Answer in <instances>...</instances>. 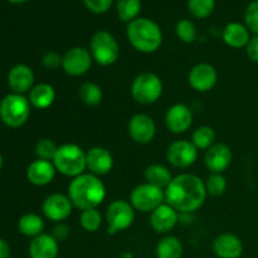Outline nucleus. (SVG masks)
<instances>
[{"label": "nucleus", "mask_w": 258, "mask_h": 258, "mask_svg": "<svg viewBox=\"0 0 258 258\" xmlns=\"http://www.w3.org/2000/svg\"><path fill=\"white\" fill-rule=\"evenodd\" d=\"M222 39L228 47L234 49L246 48L251 39V32L244 24L238 22H231L222 30Z\"/></svg>", "instance_id": "23"}, {"label": "nucleus", "mask_w": 258, "mask_h": 258, "mask_svg": "<svg viewBox=\"0 0 258 258\" xmlns=\"http://www.w3.org/2000/svg\"><path fill=\"white\" fill-rule=\"evenodd\" d=\"M218 82V72L209 63H198L188 75V83L194 91L201 93L209 92Z\"/></svg>", "instance_id": "14"}, {"label": "nucleus", "mask_w": 258, "mask_h": 258, "mask_svg": "<svg viewBox=\"0 0 258 258\" xmlns=\"http://www.w3.org/2000/svg\"><path fill=\"white\" fill-rule=\"evenodd\" d=\"M45 223L40 216L35 213H27L22 216L18 221V231L25 237L34 238L39 234L44 233Z\"/></svg>", "instance_id": "27"}, {"label": "nucleus", "mask_w": 258, "mask_h": 258, "mask_svg": "<svg viewBox=\"0 0 258 258\" xmlns=\"http://www.w3.org/2000/svg\"><path fill=\"white\" fill-rule=\"evenodd\" d=\"M50 234H52V236L54 237L58 242H63V241H66L68 237H70L71 228L67 226V224H64L63 222H60V223L55 224L54 228H53L52 233Z\"/></svg>", "instance_id": "39"}, {"label": "nucleus", "mask_w": 258, "mask_h": 258, "mask_svg": "<svg viewBox=\"0 0 258 258\" xmlns=\"http://www.w3.org/2000/svg\"><path fill=\"white\" fill-rule=\"evenodd\" d=\"M135 212L130 202L125 199H115L111 202L105 213L107 233L115 236L130 228L135 221Z\"/></svg>", "instance_id": "8"}, {"label": "nucleus", "mask_w": 258, "mask_h": 258, "mask_svg": "<svg viewBox=\"0 0 258 258\" xmlns=\"http://www.w3.org/2000/svg\"><path fill=\"white\" fill-rule=\"evenodd\" d=\"M55 90L49 83H38L29 91L28 100L30 106L37 110H45L49 108L55 101Z\"/></svg>", "instance_id": "24"}, {"label": "nucleus", "mask_w": 258, "mask_h": 258, "mask_svg": "<svg viewBox=\"0 0 258 258\" xmlns=\"http://www.w3.org/2000/svg\"><path fill=\"white\" fill-rule=\"evenodd\" d=\"M216 9V0H188V10L194 18L207 19Z\"/></svg>", "instance_id": "32"}, {"label": "nucleus", "mask_w": 258, "mask_h": 258, "mask_svg": "<svg viewBox=\"0 0 258 258\" xmlns=\"http://www.w3.org/2000/svg\"><path fill=\"white\" fill-rule=\"evenodd\" d=\"M9 2L10 4H15V5H19V4H24V3L29 2V0H7Z\"/></svg>", "instance_id": "42"}, {"label": "nucleus", "mask_w": 258, "mask_h": 258, "mask_svg": "<svg viewBox=\"0 0 258 258\" xmlns=\"http://www.w3.org/2000/svg\"><path fill=\"white\" fill-rule=\"evenodd\" d=\"M150 226L156 233L168 234L180 222V213L168 203H163L150 213Z\"/></svg>", "instance_id": "16"}, {"label": "nucleus", "mask_w": 258, "mask_h": 258, "mask_svg": "<svg viewBox=\"0 0 258 258\" xmlns=\"http://www.w3.org/2000/svg\"><path fill=\"white\" fill-rule=\"evenodd\" d=\"M165 203L180 214L194 213L206 202V184L196 174L183 173L174 176L165 190Z\"/></svg>", "instance_id": "1"}, {"label": "nucleus", "mask_w": 258, "mask_h": 258, "mask_svg": "<svg viewBox=\"0 0 258 258\" xmlns=\"http://www.w3.org/2000/svg\"><path fill=\"white\" fill-rule=\"evenodd\" d=\"M30 108L28 97L12 92L0 101V120L8 127L19 128L29 120Z\"/></svg>", "instance_id": "5"}, {"label": "nucleus", "mask_w": 258, "mask_h": 258, "mask_svg": "<svg viewBox=\"0 0 258 258\" xmlns=\"http://www.w3.org/2000/svg\"><path fill=\"white\" fill-rule=\"evenodd\" d=\"M175 34L181 42L186 43V44L194 43L197 40V37H198L196 24L189 19H180L176 23Z\"/></svg>", "instance_id": "34"}, {"label": "nucleus", "mask_w": 258, "mask_h": 258, "mask_svg": "<svg viewBox=\"0 0 258 258\" xmlns=\"http://www.w3.org/2000/svg\"><path fill=\"white\" fill-rule=\"evenodd\" d=\"M144 178H145V183L158 186L163 190H165L166 186L173 180L171 171L169 170L168 166L163 165V164H151V165H149L145 169Z\"/></svg>", "instance_id": "25"}, {"label": "nucleus", "mask_w": 258, "mask_h": 258, "mask_svg": "<svg viewBox=\"0 0 258 258\" xmlns=\"http://www.w3.org/2000/svg\"><path fill=\"white\" fill-rule=\"evenodd\" d=\"M67 196L73 207L80 211L97 208L106 198V186L100 176L83 173L68 184Z\"/></svg>", "instance_id": "2"}, {"label": "nucleus", "mask_w": 258, "mask_h": 258, "mask_svg": "<svg viewBox=\"0 0 258 258\" xmlns=\"http://www.w3.org/2000/svg\"><path fill=\"white\" fill-rule=\"evenodd\" d=\"M244 25L253 35H258V0H253L247 5L244 10Z\"/></svg>", "instance_id": "36"}, {"label": "nucleus", "mask_w": 258, "mask_h": 258, "mask_svg": "<svg viewBox=\"0 0 258 258\" xmlns=\"http://www.w3.org/2000/svg\"><path fill=\"white\" fill-rule=\"evenodd\" d=\"M233 159L231 148L223 143H216L206 150L204 165L211 173L223 174L229 168Z\"/></svg>", "instance_id": "17"}, {"label": "nucleus", "mask_w": 258, "mask_h": 258, "mask_svg": "<svg viewBox=\"0 0 258 258\" xmlns=\"http://www.w3.org/2000/svg\"><path fill=\"white\" fill-rule=\"evenodd\" d=\"M183 252L184 247L181 241L171 234L163 237L155 247L156 258H181Z\"/></svg>", "instance_id": "26"}, {"label": "nucleus", "mask_w": 258, "mask_h": 258, "mask_svg": "<svg viewBox=\"0 0 258 258\" xmlns=\"http://www.w3.org/2000/svg\"><path fill=\"white\" fill-rule=\"evenodd\" d=\"M52 163L58 173L72 179L87 170L86 151L76 144H63L58 146Z\"/></svg>", "instance_id": "4"}, {"label": "nucleus", "mask_w": 258, "mask_h": 258, "mask_svg": "<svg viewBox=\"0 0 258 258\" xmlns=\"http://www.w3.org/2000/svg\"><path fill=\"white\" fill-rule=\"evenodd\" d=\"M102 214L97 208L86 209V211L81 212L80 216V224L82 227L83 231L88 232V233H95L102 226Z\"/></svg>", "instance_id": "31"}, {"label": "nucleus", "mask_w": 258, "mask_h": 258, "mask_svg": "<svg viewBox=\"0 0 258 258\" xmlns=\"http://www.w3.org/2000/svg\"><path fill=\"white\" fill-rule=\"evenodd\" d=\"M113 156L110 150L102 146H93L86 151V166L91 174L96 176L107 175L113 168Z\"/></svg>", "instance_id": "18"}, {"label": "nucleus", "mask_w": 258, "mask_h": 258, "mask_svg": "<svg viewBox=\"0 0 258 258\" xmlns=\"http://www.w3.org/2000/svg\"><path fill=\"white\" fill-rule=\"evenodd\" d=\"M58 150V145L52 140V139H40L35 144V155L40 160L53 161L55 153Z\"/></svg>", "instance_id": "35"}, {"label": "nucleus", "mask_w": 258, "mask_h": 258, "mask_svg": "<svg viewBox=\"0 0 258 258\" xmlns=\"http://www.w3.org/2000/svg\"><path fill=\"white\" fill-rule=\"evenodd\" d=\"M3 165H4V158H3V155L0 154V170L3 169Z\"/></svg>", "instance_id": "43"}, {"label": "nucleus", "mask_w": 258, "mask_h": 258, "mask_svg": "<svg viewBox=\"0 0 258 258\" xmlns=\"http://www.w3.org/2000/svg\"><path fill=\"white\" fill-rule=\"evenodd\" d=\"M130 203L135 211L151 213L154 209L165 203V191L149 183L139 184L131 191Z\"/></svg>", "instance_id": "9"}, {"label": "nucleus", "mask_w": 258, "mask_h": 258, "mask_svg": "<svg viewBox=\"0 0 258 258\" xmlns=\"http://www.w3.org/2000/svg\"><path fill=\"white\" fill-rule=\"evenodd\" d=\"M82 3L88 12L101 15L111 9L113 0H82Z\"/></svg>", "instance_id": "37"}, {"label": "nucleus", "mask_w": 258, "mask_h": 258, "mask_svg": "<svg viewBox=\"0 0 258 258\" xmlns=\"http://www.w3.org/2000/svg\"><path fill=\"white\" fill-rule=\"evenodd\" d=\"M164 91L161 78L156 73L143 72L131 83V96L140 105H153L158 102Z\"/></svg>", "instance_id": "7"}, {"label": "nucleus", "mask_w": 258, "mask_h": 258, "mask_svg": "<svg viewBox=\"0 0 258 258\" xmlns=\"http://www.w3.org/2000/svg\"><path fill=\"white\" fill-rule=\"evenodd\" d=\"M143 3L141 0H117L116 3V13L121 22L131 23L138 19L141 12Z\"/></svg>", "instance_id": "29"}, {"label": "nucleus", "mask_w": 258, "mask_h": 258, "mask_svg": "<svg viewBox=\"0 0 258 258\" xmlns=\"http://www.w3.org/2000/svg\"><path fill=\"white\" fill-rule=\"evenodd\" d=\"M73 204L67 194L53 193L44 199L42 204V212L44 217L54 223L66 221L72 214Z\"/></svg>", "instance_id": "13"}, {"label": "nucleus", "mask_w": 258, "mask_h": 258, "mask_svg": "<svg viewBox=\"0 0 258 258\" xmlns=\"http://www.w3.org/2000/svg\"><path fill=\"white\" fill-rule=\"evenodd\" d=\"M55 173H57V170H55V166L53 165L52 161L37 159L28 165L25 175H27L28 181L33 185L44 186L52 183Z\"/></svg>", "instance_id": "21"}, {"label": "nucleus", "mask_w": 258, "mask_h": 258, "mask_svg": "<svg viewBox=\"0 0 258 258\" xmlns=\"http://www.w3.org/2000/svg\"><path fill=\"white\" fill-rule=\"evenodd\" d=\"M62 58L63 55L57 52H47L42 57V66L45 70L55 71L58 68H62Z\"/></svg>", "instance_id": "38"}, {"label": "nucleus", "mask_w": 258, "mask_h": 258, "mask_svg": "<svg viewBox=\"0 0 258 258\" xmlns=\"http://www.w3.org/2000/svg\"><path fill=\"white\" fill-rule=\"evenodd\" d=\"M10 246L4 238L0 237V258H10Z\"/></svg>", "instance_id": "41"}, {"label": "nucleus", "mask_w": 258, "mask_h": 258, "mask_svg": "<svg viewBox=\"0 0 258 258\" xmlns=\"http://www.w3.org/2000/svg\"><path fill=\"white\" fill-rule=\"evenodd\" d=\"M127 131L134 143L139 145H146L155 138L156 123L151 116L146 113H136L128 121Z\"/></svg>", "instance_id": "12"}, {"label": "nucleus", "mask_w": 258, "mask_h": 258, "mask_svg": "<svg viewBox=\"0 0 258 258\" xmlns=\"http://www.w3.org/2000/svg\"><path fill=\"white\" fill-rule=\"evenodd\" d=\"M30 258H57L59 254V242L49 233L34 237L28 247Z\"/></svg>", "instance_id": "22"}, {"label": "nucleus", "mask_w": 258, "mask_h": 258, "mask_svg": "<svg viewBox=\"0 0 258 258\" xmlns=\"http://www.w3.org/2000/svg\"><path fill=\"white\" fill-rule=\"evenodd\" d=\"M199 150L190 140H176L166 149V160L171 166L178 169H188L198 160Z\"/></svg>", "instance_id": "11"}, {"label": "nucleus", "mask_w": 258, "mask_h": 258, "mask_svg": "<svg viewBox=\"0 0 258 258\" xmlns=\"http://www.w3.org/2000/svg\"><path fill=\"white\" fill-rule=\"evenodd\" d=\"M212 247L218 258H241L244 249L242 239L233 233L218 234Z\"/></svg>", "instance_id": "20"}, {"label": "nucleus", "mask_w": 258, "mask_h": 258, "mask_svg": "<svg viewBox=\"0 0 258 258\" xmlns=\"http://www.w3.org/2000/svg\"><path fill=\"white\" fill-rule=\"evenodd\" d=\"M217 134L211 126H201L191 135V143L198 150H208L216 144Z\"/></svg>", "instance_id": "30"}, {"label": "nucleus", "mask_w": 258, "mask_h": 258, "mask_svg": "<svg viewBox=\"0 0 258 258\" xmlns=\"http://www.w3.org/2000/svg\"><path fill=\"white\" fill-rule=\"evenodd\" d=\"M93 62L102 67H108L117 62L120 47L117 39L107 30H97L92 35L88 48Z\"/></svg>", "instance_id": "6"}, {"label": "nucleus", "mask_w": 258, "mask_h": 258, "mask_svg": "<svg viewBox=\"0 0 258 258\" xmlns=\"http://www.w3.org/2000/svg\"><path fill=\"white\" fill-rule=\"evenodd\" d=\"M206 184V190L207 194L211 197H221L226 193L227 186V179L223 174L219 173H211L207 180L204 181Z\"/></svg>", "instance_id": "33"}, {"label": "nucleus", "mask_w": 258, "mask_h": 258, "mask_svg": "<svg viewBox=\"0 0 258 258\" xmlns=\"http://www.w3.org/2000/svg\"><path fill=\"white\" fill-rule=\"evenodd\" d=\"M62 55V70L71 77H82L92 67L93 59L87 48H70Z\"/></svg>", "instance_id": "10"}, {"label": "nucleus", "mask_w": 258, "mask_h": 258, "mask_svg": "<svg viewBox=\"0 0 258 258\" xmlns=\"http://www.w3.org/2000/svg\"><path fill=\"white\" fill-rule=\"evenodd\" d=\"M78 97H80L81 102L85 103L86 106L90 107H96L102 102L103 92L102 88L97 85L96 82H91V81H86L78 88Z\"/></svg>", "instance_id": "28"}, {"label": "nucleus", "mask_w": 258, "mask_h": 258, "mask_svg": "<svg viewBox=\"0 0 258 258\" xmlns=\"http://www.w3.org/2000/svg\"><path fill=\"white\" fill-rule=\"evenodd\" d=\"M193 123V112L185 103H175L170 106L165 113V125L170 133L175 135L186 133Z\"/></svg>", "instance_id": "15"}, {"label": "nucleus", "mask_w": 258, "mask_h": 258, "mask_svg": "<svg viewBox=\"0 0 258 258\" xmlns=\"http://www.w3.org/2000/svg\"><path fill=\"white\" fill-rule=\"evenodd\" d=\"M35 76L32 68L27 64H15L8 73V86L13 93L25 95L34 87Z\"/></svg>", "instance_id": "19"}, {"label": "nucleus", "mask_w": 258, "mask_h": 258, "mask_svg": "<svg viewBox=\"0 0 258 258\" xmlns=\"http://www.w3.org/2000/svg\"><path fill=\"white\" fill-rule=\"evenodd\" d=\"M246 54L252 62L258 63V35H252L249 42L246 45Z\"/></svg>", "instance_id": "40"}, {"label": "nucleus", "mask_w": 258, "mask_h": 258, "mask_svg": "<svg viewBox=\"0 0 258 258\" xmlns=\"http://www.w3.org/2000/svg\"><path fill=\"white\" fill-rule=\"evenodd\" d=\"M126 37L131 47L144 54H151L160 49L163 32L158 23L149 18L139 17L126 27Z\"/></svg>", "instance_id": "3"}]
</instances>
